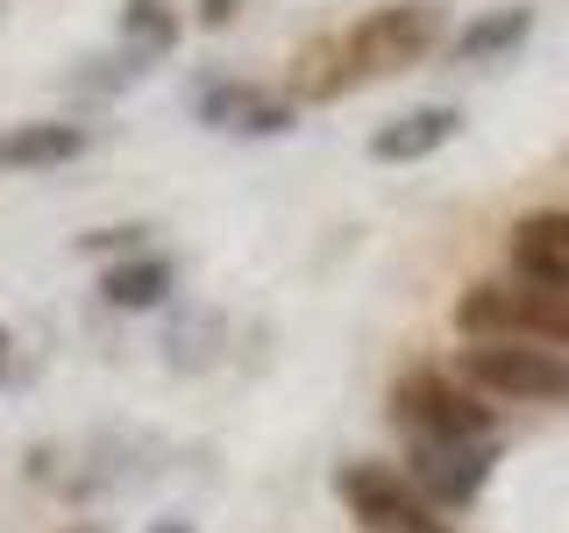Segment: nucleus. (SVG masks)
I'll use <instances>...</instances> for the list:
<instances>
[{
  "mask_svg": "<svg viewBox=\"0 0 569 533\" xmlns=\"http://www.w3.org/2000/svg\"><path fill=\"white\" fill-rule=\"evenodd\" d=\"M491 476V441H413L406 484L427 497V512H462Z\"/></svg>",
  "mask_w": 569,
  "mask_h": 533,
  "instance_id": "6",
  "label": "nucleus"
},
{
  "mask_svg": "<svg viewBox=\"0 0 569 533\" xmlns=\"http://www.w3.org/2000/svg\"><path fill=\"white\" fill-rule=\"evenodd\" d=\"M506 257H512V278H520V284H541V292L569 299V207L527 213V221L512 228Z\"/></svg>",
  "mask_w": 569,
  "mask_h": 533,
  "instance_id": "7",
  "label": "nucleus"
},
{
  "mask_svg": "<svg viewBox=\"0 0 569 533\" xmlns=\"http://www.w3.org/2000/svg\"><path fill=\"white\" fill-rule=\"evenodd\" d=\"M8 355H14V334H8V320H0V378H8Z\"/></svg>",
  "mask_w": 569,
  "mask_h": 533,
  "instance_id": "18",
  "label": "nucleus"
},
{
  "mask_svg": "<svg viewBox=\"0 0 569 533\" xmlns=\"http://www.w3.org/2000/svg\"><path fill=\"white\" fill-rule=\"evenodd\" d=\"M150 533H192V526H186V520H157Z\"/></svg>",
  "mask_w": 569,
  "mask_h": 533,
  "instance_id": "20",
  "label": "nucleus"
},
{
  "mask_svg": "<svg viewBox=\"0 0 569 533\" xmlns=\"http://www.w3.org/2000/svg\"><path fill=\"white\" fill-rule=\"evenodd\" d=\"M236 8H242V0H200L192 14H200V29H228V22H236Z\"/></svg>",
  "mask_w": 569,
  "mask_h": 533,
  "instance_id": "17",
  "label": "nucleus"
},
{
  "mask_svg": "<svg viewBox=\"0 0 569 533\" xmlns=\"http://www.w3.org/2000/svg\"><path fill=\"white\" fill-rule=\"evenodd\" d=\"M121 36H129V50H142V58H164L178 43V14L164 0H129L121 8Z\"/></svg>",
  "mask_w": 569,
  "mask_h": 533,
  "instance_id": "13",
  "label": "nucleus"
},
{
  "mask_svg": "<svg viewBox=\"0 0 569 533\" xmlns=\"http://www.w3.org/2000/svg\"><path fill=\"white\" fill-rule=\"evenodd\" d=\"M284 129H292V100H257L236 135H284Z\"/></svg>",
  "mask_w": 569,
  "mask_h": 533,
  "instance_id": "15",
  "label": "nucleus"
},
{
  "mask_svg": "<svg viewBox=\"0 0 569 533\" xmlns=\"http://www.w3.org/2000/svg\"><path fill=\"white\" fill-rule=\"evenodd\" d=\"M456 129H462L456 107H406L399 121H378L370 157H378V164H420V157L441 150V142H456Z\"/></svg>",
  "mask_w": 569,
  "mask_h": 533,
  "instance_id": "9",
  "label": "nucleus"
},
{
  "mask_svg": "<svg viewBox=\"0 0 569 533\" xmlns=\"http://www.w3.org/2000/svg\"><path fill=\"white\" fill-rule=\"evenodd\" d=\"M86 157V129L79 121H14L0 129V171H58Z\"/></svg>",
  "mask_w": 569,
  "mask_h": 533,
  "instance_id": "8",
  "label": "nucleus"
},
{
  "mask_svg": "<svg viewBox=\"0 0 569 533\" xmlns=\"http://www.w3.org/2000/svg\"><path fill=\"white\" fill-rule=\"evenodd\" d=\"M456 378L477 399H512V405H569V355L541 342H470L456 355Z\"/></svg>",
  "mask_w": 569,
  "mask_h": 533,
  "instance_id": "3",
  "label": "nucleus"
},
{
  "mask_svg": "<svg viewBox=\"0 0 569 533\" xmlns=\"http://www.w3.org/2000/svg\"><path fill=\"white\" fill-rule=\"evenodd\" d=\"M335 497L349 505V520L363 533H441V520L427 512V497L406 484V470H391V462H342V470H335Z\"/></svg>",
  "mask_w": 569,
  "mask_h": 533,
  "instance_id": "5",
  "label": "nucleus"
},
{
  "mask_svg": "<svg viewBox=\"0 0 569 533\" xmlns=\"http://www.w3.org/2000/svg\"><path fill=\"white\" fill-rule=\"evenodd\" d=\"M527 29H533L527 8H491V14H477L449 50H456V64H498V58H512V50L527 43Z\"/></svg>",
  "mask_w": 569,
  "mask_h": 533,
  "instance_id": "12",
  "label": "nucleus"
},
{
  "mask_svg": "<svg viewBox=\"0 0 569 533\" xmlns=\"http://www.w3.org/2000/svg\"><path fill=\"white\" fill-rule=\"evenodd\" d=\"M441 36H449L441 0H391V8H370L356 29H342V50H349L356 79H391V71H413L435 58Z\"/></svg>",
  "mask_w": 569,
  "mask_h": 533,
  "instance_id": "2",
  "label": "nucleus"
},
{
  "mask_svg": "<svg viewBox=\"0 0 569 533\" xmlns=\"http://www.w3.org/2000/svg\"><path fill=\"white\" fill-rule=\"evenodd\" d=\"M58 533H107V520H71V526H58Z\"/></svg>",
  "mask_w": 569,
  "mask_h": 533,
  "instance_id": "19",
  "label": "nucleus"
},
{
  "mask_svg": "<svg viewBox=\"0 0 569 533\" xmlns=\"http://www.w3.org/2000/svg\"><path fill=\"white\" fill-rule=\"evenodd\" d=\"M263 93H249V86H207V93H200V121H213V129H242V121H249V107H257Z\"/></svg>",
  "mask_w": 569,
  "mask_h": 533,
  "instance_id": "14",
  "label": "nucleus"
},
{
  "mask_svg": "<svg viewBox=\"0 0 569 533\" xmlns=\"http://www.w3.org/2000/svg\"><path fill=\"white\" fill-rule=\"evenodd\" d=\"M456 334L462 342H541L569 349V299L541 292L520 278H477L456 299Z\"/></svg>",
  "mask_w": 569,
  "mask_h": 533,
  "instance_id": "1",
  "label": "nucleus"
},
{
  "mask_svg": "<svg viewBox=\"0 0 569 533\" xmlns=\"http://www.w3.org/2000/svg\"><path fill=\"white\" fill-rule=\"evenodd\" d=\"M391 413L413 441H491L498 434V413L491 399H477L462 378L435 363H413L399 384H391Z\"/></svg>",
  "mask_w": 569,
  "mask_h": 533,
  "instance_id": "4",
  "label": "nucleus"
},
{
  "mask_svg": "<svg viewBox=\"0 0 569 533\" xmlns=\"http://www.w3.org/2000/svg\"><path fill=\"white\" fill-rule=\"evenodd\" d=\"M142 235H150V228H93V235H79V249H86V257H107V249H129V257H136V242Z\"/></svg>",
  "mask_w": 569,
  "mask_h": 533,
  "instance_id": "16",
  "label": "nucleus"
},
{
  "mask_svg": "<svg viewBox=\"0 0 569 533\" xmlns=\"http://www.w3.org/2000/svg\"><path fill=\"white\" fill-rule=\"evenodd\" d=\"M171 263L164 257H150V249H136V257H121V263H107L100 271V299L107 306H121V313H150V306H164L171 299Z\"/></svg>",
  "mask_w": 569,
  "mask_h": 533,
  "instance_id": "10",
  "label": "nucleus"
},
{
  "mask_svg": "<svg viewBox=\"0 0 569 533\" xmlns=\"http://www.w3.org/2000/svg\"><path fill=\"white\" fill-rule=\"evenodd\" d=\"M349 86H356V64H349L342 36L299 43V58H292V100H342Z\"/></svg>",
  "mask_w": 569,
  "mask_h": 533,
  "instance_id": "11",
  "label": "nucleus"
}]
</instances>
